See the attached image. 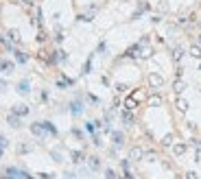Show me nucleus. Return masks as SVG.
Masks as SVG:
<instances>
[{
  "mask_svg": "<svg viewBox=\"0 0 201 179\" xmlns=\"http://www.w3.org/2000/svg\"><path fill=\"white\" fill-rule=\"evenodd\" d=\"M173 140H175V135L168 133V135H164V138H162V144H164V146H171V144H173Z\"/></svg>",
  "mask_w": 201,
  "mask_h": 179,
  "instance_id": "15",
  "label": "nucleus"
},
{
  "mask_svg": "<svg viewBox=\"0 0 201 179\" xmlns=\"http://www.w3.org/2000/svg\"><path fill=\"white\" fill-rule=\"evenodd\" d=\"M190 57H195V59H201V46H190Z\"/></svg>",
  "mask_w": 201,
  "mask_h": 179,
  "instance_id": "10",
  "label": "nucleus"
},
{
  "mask_svg": "<svg viewBox=\"0 0 201 179\" xmlns=\"http://www.w3.org/2000/svg\"><path fill=\"white\" fill-rule=\"evenodd\" d=\"M147 103H149L151 107H155V105H160V103H162V96H160V94H153V96H149V100H147Z\"/></svg>",
  "mask_w": 201,
  "mask_h": 179,
  "instance_id": "9",
  "label": "nucleus"
},
{
  "mask_svg": "<svg viewBox=\"0 0 201 179\" xmlns=\"http://www.w3.org/2000/svg\"><path fill=\"white\" fill-rule=\"evenodd\" d=\"M111 138H114V144H116V146H122V144H125V135L120 133V131H114Z\"/></svg>",
  "mask_w": 201,
  "mask_h": 179,
  "instance_id": "5",
  "label": "nucleus"
},
{
  "mask_svg": "<svg viewBox=\"0 0 201 179\" xmlns=\"http://www.w3.org/2000/svg\"><path fill=\"white\" fill-rule=\"evenodd\" d=\"M125 107H127L129 111H131V109H136V100H133V98H127V100H125Z\"/></svg>",
  "mask_w": 201,
  "mask_h": 179,
  "instance_id": "19",
  "label": "nucleus"
},
{
  "mask_svg": "<svg viewBox=\"0 0 201 179\" xmlns=\"http://www.w3.org/2000/svg\"><path fill=\"white\" fill-rule=\"evenodd\" d=\"M195 160H197V162H201V146L197 149V153H195Z\"/></svg>",
  "mask_w": 201,
  "mask_h": 179,
  "instance_id": "25",
  "label": "nucleus"
},
{
  "mask_svg": "<svg viewBox=\"0 0 201 179\" xmlns=\"http://www.w3.org/2000/svg\"><path fill=\"white\" fill-rule=\"evenodd\" d=\"M37 177H42V179H52V177H55V175H48V173H40Z\"/></svg>",
  "mask_w": 201,
  "mask_h": 179,
  "instance_id": "24",
  "label": "nucleus"
},
{
  "mask_svg": "<svg viewBox=\"0 0 201 179\" xmlns=\"http://www.w3.org/2000/svg\"><path fill=\"white\" fill-rule=\"evenodd\" d=\"M175 107H177V111H182V114H186V111H188V100H186V98H177V103H175Z\"/></svg>",
  "mask_w": 201,
  "mask_h": 179,
  "instance_id": "3",
  "label": "nucleus"
},
{
  "mask_svg": "<svg viewBox=\"0 0 201 179\" xmlns=\"http://www.w3.org/2000/svg\"><path fill=\"white\" fill-rule=\"evenodd\" d=\"M186 179H199V177H197V173L190 171V173H186Z\"/></svg>",
  "mask_w": 201,
  "mask_h": 179,
  "instance_id": "23",
  "label": "nucleus"
},
{
  "mask_svg": "<svg viewBox=\"0 0 201 179\" xmlns=\"http://www.w3.org/2000/svg\"><path fill=\"white\" fill-rule=\"evenodd\" d=\"M15 59H18L20 63H26V61H29V55H26V52H15Z\"/></svg>",
  "mask_w": 201,
  "mask_h": 179,
  "instance_id": "16",
  "label": "nucleus"
},
{
  "mask_svg": "<svg viewBox=\"0 0 201 179\" xmlns=\"http://www.w3.org/2000/svg\"><path fill=\"white\" fill-rule=\"evenodd\" d=\"M184 55H186V50H184V48H179V46H177V48H173V59H175V61L184 59Z\"/></svg>",
  "mask_w": 201,
  "mask_h": 179,
  "instance_id": "7",
  "label": "nucleus"
},
{
  "mask_svg": "<svg viewBox=\"0 0 201 179\" xmlns=\"http://www.w3.org/2000/svg\"><path fill=\"white\" fill-rule=\"evenodd\" d=\"M7 120H9V125H11L13 129H20V127H22V120H20V116L15 118V114H9V118H7Z\"/></svg>",
  "mask_w": 201,
  "mask_h": 179,
  "instance_id": "4",
  "label": "nucleus"
},
{
  "mask_svg": "<svg viewBox=\"0 0 201 179\" xmlns=\"http://www.w3.org/2000/svg\"><path fill=\"white\" fill-rule=\"evenodd\" d=\"M70 107H72V114H74V116H79V114L83 111V107H81V103H72Z\"/></svg>",
  "mask_w": 201,
  "mask_h": 179,
  "instance_id": "17",
  "label": "nucleus"
},
{
  "mask_svg": "<svg viewBox=\"0 0 201 179\" xmlns=\"http://www.w3.org/2000/svg\"><path fill=\"white\" fill-rule=\"evenodd\" d=\"M173 90H175L177 94H182V92L186 90V83H184V81H175V83H173Z\"/></svg>",
  "mask_w": 201,
  "mask_h": 179,
  "instance_id": "13",
  "label": "nucleus"
},
{
  "mask_svg": "<svg viewBox=\"0 0 201 179\" xmlns=\"http://www.w3.org/2000/svg\"><path fill=\"white\" fill-rule=\"evenodd\" d=\"M9 35H11L13 42H20V33H18V31H9Z\"/></svg>",
  "mask_w": 201,
  "mask_h": 179,
  "instance_id": "21",
  "label": "nucleus"
},
{
  "mask_svg": "<svg viewBox=\"0 0 201 179\" xmlns=\"http://www.w3.org/2000/svg\"><path fill=\"white\" fill-rule=\"evenodd\" d=\"M122 122H125L127 127H131V125H133V116L129 114V109H127V111H122Z\"/></svg>",
  "mask_w": 201,
  "mask_h": 179,
  "instance_id": "8",
  "label": "nucleus"
},
{
  "mask_svg": "<svg viewBox=\"0 0 201 179\" xmlns=\"http://www.w3.org/2000/svg\"><path fill=\"white\" fill-rule=\"evenodd\" d=\"M105 179H116V173L111 168H105Z\"/></svg>",
  "mask_w": 201,
  "mask_h": 179,
  "instance_id": "20",
  "label": "nucleus"
},
{
  "mask_svg": "<svg viewBox=\"0 0 201 179\" xmlns=\"http://www.w3.org/2000/svg\"><path fill=\"white\" fill-rule=\"evenodd\" d=\"M144 157V151L140 149V146H133L131 151H129V160H133V162H140Z\"/></svg>",
  "mask_w": 201,
  "mask_h": 179,
  "instance_id": "2",
  "label": "nucleus"
},
{
  "mask_svg": "<svg viewBox=\"0 0 201 179\" xmlns=\"http://www.w3.org/2000/svg\"><path fill=\"white\" fill-rule=\"evenodd\" d=\"M125 90H127L125 83H118V85H116V92H125Z\"/></svg>",
  "mask_w": 201,
  "mask_h": 179,
  "instance_id": "22",
  "label": "nucleus"
},
{
  "mask_svg": "<svg viewBox=\"0 0 201 179\" xmlns=\"http://www.w3.org/2000/svg\"><path fill=\"white\" fill-rule=\"evenodd\" d=\"M149 85L153 90H155V88H162V85H164V77H162L160 72H151V74H149Z\"/></svg>",
  "mask_w": 201,
  "mask_h": 179,
  "instance_id": "1",
  "label": "nucleus"
},
{
  "mask_svg": "<svg viewBox=\"0 0 201 179\" xmlns=\"http://www.w3.org/2000/svg\"><path fill=\"white\" fill-rule=\"evenodd\" d=\"M125 179H133V175H131L129 171H125Z\"/></svg>",
  "mask_w": 201,
  "mask_h": 179,
  "instance_id": "26",
  "label": "nucleus"
},
{
  "mask_svg": "<svg viewBox=\"0 0 201 179\" xmlns=\"http://www.w3.org/2000/svg\"><path fill=\"white\" fill-rule=\"evenodd\" d=\"M186 149H188L186 144H175V146H173V153H175V155H184Z\"/></svg>",
  "mask_w": 201,
  "mask_h": 179,
  "instance_id": "11",
  "label": "nucleus"
},
{
  "mask_svg": "<svg viewBox=\"0 0 201 179\" xmlns=\"http://www.w3.org/2000/svg\"><path fill=\"white\" fill-rule=\"evenodd\" d=\"M18 92L20 94H29V81H20L18 83Z\"/></svg>",
  "mask_w": 201,
  "mask_h": 179,
  "instance_id": "12",
  "label": "nucleus"
},
{
  "mask_svg": "<svg viewBox=\"0 0 201 179\" xmlns=\"http://www.w3.org/2000/svg\"><path fill=\"white\" fill-rule=\"evenodd\" d=\"M4 88H7V83H4V81H0V92H2Z\"/></svg>",
  "mask_w": 201,
  "mask_h": 179,
  "instance_id": "27",
  "label": "nucleus"
},
{
  "mask_svg": "<svg viewBox=\"0 0 201 179\" xmlns=\"http://www.w3.org/2000/svg\"><path fill=\"white\" fill-rule=\"evenodd\" d=\"M199 44H201V35H199Z\"/></svg>",
  "mask_w": 201,
  "mask_h": 179,
  "instance_id": "29",
  "label": "nucleus"
},
{
  "mask_svg": "<svg viewBox=\"0 0 201 179\" xmlns=\"http://www.w3.org/2000/svg\"><path fill=\"white\" fill-rule=\"evenodd\" d=\"M99 166H100L99 157H90V168H92V171H96V168H99Z\"/></svg>",
  "mask_w": 201,
  "mask_h": 179,
  "instance_id": "18",
  "label": "nucleus"
},
{
  "mask_svg": "<svg viewBox=\"0 0 201 179\" xmlns=\"http://www.w3.org/2000/svg\"><path fill=\"white\" fill-rule=\"evenodd\" d=\"M175 179H184V177H175Z\"/></svg>",
  "mask_w": 201,
  "mask_h": 179,
  "instance_id": "28",
  "label": "nucleus"
},
{
  "mask_svg": "<svg viewBox=\"0 0 201 179\" xmlns=\"http://www.w3.org/2000/svg\"><path fill=\"white\" fill-rule=\"evenodd\" d=\"M199 70H201V63H199Z\"/></svg>",
  "mask_w": 201,
  "mask_h": 179,
  "instance_id": "30",
  "label": "nucleus"
},
{
  "mask_svg": "<svg viewBox=\"0 0 201 179\" xmlns=\"http://www.w3.org/2000/svg\"><path fill=\"white\" fill-rule=\"evenodd\" d=\"M13 114H15V116H26V114H29V107H26V105H15V107H13Z\"/></svg>",
  "mask_w": 201,
  "mask_h": 179,
  "instance_id": "6",
  "label": "nucleus"
},
{
  "mask_svg": "<svg viewBox=\"0 0 201 179\" xmlns=\"http://www.w3.org/2000/svg\"><path fill=\"white\" fill-rule=\"evenodd\" d=\"M72 162H74V164H81V162H83V153H81V151H72Z\"/></svg>",
  "mask_w": 201,
  "mask_h": 179,
  "instance_id": "14",
  "label": "nucleus"
}]
</instances>
